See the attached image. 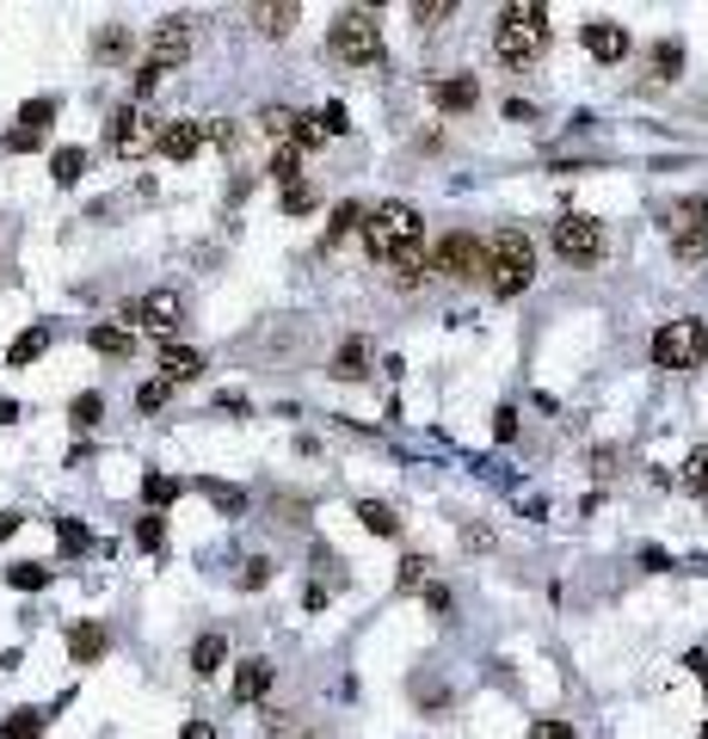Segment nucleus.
Masks as SVG:
<instances>
[{
  "instance_id": "obj_1",
  "label": "nucleus",
  "mask_w": 708,
  "mask_h": 739,
  "mask_svg": "<svg viewBox=\"0 0 708 739\" xmlns=\"http://www.w3.org/2000/svg\"><path fill=\"white\" fill-rule=\"evenodd\" d=\"M364 246H370V259H383V266H395V259H407V253H420V209L401 204V198L376 204L364 216Z\"/></svg>"
},
{
  "instance_id": "obj_2",
  "label": "nucleus",
  "mask_w": 708,
  "mask_h": 739,
  "mask_svg": "<svg viewBox=\"0 0 708 739\" xmlns=\"http://www.w3.org/2000/svg\"><path fill=\"white\" fill-rule=\"evenodd\" d=\"M542 50H549V7H505L499 13V31H493V56L512 62V68H524V62H537Z\"/></svg>"
},
{
  "instance_id": "obj_3",
  "label": "nucleus",
  "mask_w": 708,
  "mask_h": 739,
  "mask_svg": "<svg viewBox=\"0 0 708 739\" xmlns=\"http://www.w3.org/2000/svg\"><path fill=\"white\" fill-rule=\"evenodd\" d=\"M530 278H537V246H530V234H524V228H499L493 246H487V284H493V296H524Z\"/></svg>"
},
{
  "instance_id": "obj_4",
  "label": "nucleus",
  "mask_w": 708,
  "mask_h": 739,
  "mask_svg": "<svg viewBox=\"0 0 708 739\" xmlns=\"http://www.w3.org/2000/svg\"><path fill=\"white\" fill-rule=\"evenodd\" d=\"M708 358V321L684 315V321H666L653 333V364L659 370H696Z\"/></svg>"
},
{
  "instance_id": "obj_5",
  "label": "nucleus",
  "mask_w": 708,
  "mask_h": 739,
  "mask_svg": "<svg viewBox=\"0 0 708 739\" xmlns=\"http://www.w3.org/2000/svg\"><path fill=\"white\" fill-rule=\"evenodd\" d=\"M333 56L351 62V68H370V62H383V31H376V13H364V7H351L339 25H333Z\"/></svg>"
},
{
  "instance_id": "obj_6",
  "label": "nucleus",
  "mask_w": 708,
  "mask_h": 739,
  "mask_svg": "<svg viewBox=\"0 0 708 739\" xmlns=\"http://www.w3.org/2000/svg\"><path fill=\"white\" fill-rule=\"evenodd\" d=\"M425 271H438V278H475V271H487V246H480L468 228H456V234H443V241L425 253Z\"/></svg>"
},
{
  "instance_id": "obj_7",
  "label": "nucleus",
  "mask_w": 708,
  "mask_h": 739,
  "mask_svg": "<svg viewBox=\"0 0 708 739\" xmlns=\"http://www.w3.org/2000/svg\"><path fill=\"white\" fill-rule=\"evenodd\" d=\"M555 253L567 259V266H597L604 259V222L597 216H561L555 222Z\"/></svg>"
},
{
  "instance_id": "obj_8",
  "label": "nucleus",
  "mask_w": 708,
  "mask_h": 739,
  "mask_svg": "<svg viewBox=\"0 0 708 739\" xmlns=\"http://www.w3.org/2000/svg\"><path fill=\"white\" fill-rule=\"evenodd\" d=\"M154 136H160V124H154L149 112H136V105H124V112H112V124H105V149H112L117 161H142V154L154 149Z\"/></svg>"
},
{
  "instance_id": "obj_9",
  "label": "nucleus",
  "mask_w": 708,
  "mask_h": 739,
  "mask_svg": "<svg viewBox=\"0 0 708 739\" xmlns=\"http://www.w3.org/2000/svg\"><path fill=\"white\" fill-rule=\"evenodd\" d=\"M130 321H142L149 333H172V327L185 321V303H179V290H149V296L130 303Z\"/></svg>"
},
{
  "instance_id": "obj_10",
  "label": "nucleus",
  "mask_w": 708,
  "mask_h": 739,
  "mask_svg": "<svg viewBox=\"0 0 708 739\" xmlns=\"http://www.w3.org/2000/svg\"><path fill=\"white\" fill-rule=\"evenodd\" d=\"M185 56H192V25H185V20L154 25V38H149V68H160V75H167L172 62H185Z\"/></svg>"
},
{
  "instance_id": "obj_11",
  "label": "nucleus",
  "mask_w": 708,
  "mask_h": 739,
  "mask_svg": "<svg viewBox=\"0 0 708 739\" xmlns=\"http://www.w3.org/2000/svg\"><path fill=\"white\" fill-rule=\"evenodd\" d=\"M154 149L167 154V161H192V154L204 149V124H192V117H172V124H160Z\"/></svg>"
},
{
  "instance_id": "obj_12",
  "label": "nucleus",
  "mask_w": 708,
  "mask_h": 739,
  "mask_svg": "<svg viewBox=\"0 0 708 739\" xmlns=\"http://www.w3.org/2000/svg\"><path fill=\"white\" fill-rule=\"evenodd\" d=\"M585 50H592L597 62H622L629 56V31H622L616 20H592L585 25Z\"/></svg>"
},
{
  "instance_id": "obj_13",
  "label": "nucleus",
  "mask_w": 708,
  "mask_h": 739,
  "mask_svg": "<svg viewBox=\"0 0 708 739\" xmlns=\"http://www.w3.org/2000/svg\"><path fill=\"white\" fill-rule=\"evenodd\" d=\"M229 690H234V702H259V697L271 690V665H266V660H241V665H234V684H229Z\"/></svg>"
},
{
  "instance_id": "obj_14",
  "label": "nucleus",
  "mask_w": 708,
  "mask_h": 739,
  "mask_svg": "<svg viewBox=\"0 0 708 739\" xmlns=\"http://www.w3.org/2000/svg\"><path fill=\"white\" fill-rule=\"evenodd\" d=\"M229 665V635H197V647H192V672L197 678H216Z\"/></svg>"
},
{
  "instance_id": "obj_15",
  "label": "nucleus",
  "mask_w": 708,
  "mask_h": 739,
  "mask_svg": "<svg viewBox=\"0 0 708 739\" xmlns=\"http://www.w3.org/2000/svg\"><path fill=\"white\" fill-rule=\"evenodd\" d=\"M432 99H438L443 112H475L480 87H475V75H456V80H438V87H432Z\"/></svg>"
},
{
  "instance_id": "obj_16",
  "label": "nucleus",
  "mask_w": 708,
  "mask_h": 739,
  "mask_svg": "<svg viewBox=\"0 0 708 739\" xmlns=\"http://www.w3.org/2000/svg\"><path fill=\"white\" fill-rule=\"evenodd\" d=\"M160 370H167V382H192V377H204V358H197L192 345H160Z\"/></svg>"
},
{
  "instance_id": "obj_17",
  "label": "nucleus",
  "mask_w": 708,
  "mask_h": 739,
  "mask_svg": "<svg viewBox=\"0 0 708 739\" xmlns=\"http://www.w3.org/2000/svg\"><path fill=\"white\" fill-rule=\"evenodd\" d=\"M68 653H75V665H93L99 653H105V628H99V623H75V628H68Z\"/></svg>"
},
{
  "instance_id": "obj_18",
  "label": "nucleus",
  "mask_w": 708,
  "mask_h": 739,
  "mask_svg": "<svg viewBox=\"0 0 708 739\" xmlns=\"http://www.w3.org/2000/svg\"><path fill=\"white\" fill-rule=\"evenodd\" d=\"M87 340H93V352H105V358H130L136 352V333L130 327H112V321H99Z\"/></svg>"
},
{
  "instance_id": "obj_19",
  "label": "nucleus",
  "mask_w": 708,
  "mask_h": 739,
  "mask_svg": "<svg viewBox=\"0 0 708 739\" xmlns=\"http://www.w3.org/2000/svg\"><path fill=\"white\" fill-rule=\"evenodd\" d=\"M333 377H339V382L370 377V345H364V340H345V345H339V358H333Z\"/></svg>"
},
{
  "instance_id": "obj_20",
  "label": "nucleus",
  "mask_w": 708,
  "mask_h": 739,
  "mask_svg": "<svg viewBox=\"0 0 708 739\" xmlns=\"http://www.w3.org/2000/svg\"><path fill=\"white\" fill-rule=\"evenodd\" d=\"M43 352H50V327H31V333H20V340H13L7 364H13V370H25V364H38Z\"/></svg>"
},
{
  "instance_id": "obj_21",
  "label": "nucleus",
  "mask_w": 708,
  "mask_h": 739,
  "mask_svg": "<svg viewBox=\"0 0 708 739\" xmlns=\"http://www.w3.org/2000/svg\"><path fill=\"white\" fill-rule=\"evenodd\" d=\"M179 493H185V481H179V474H142V499H149L154 512H160V506H172V499H179Z\"/></svg>"
},
{
  "instance_id": "obj_22",
  "label": "nucleus",
  "mask_w": 708,
  "mask_h": 739,
  "mask_svg": "<svg viewBox=\"0 0 708 739\" xmlns=\"http://www.w3.org/2000/svg\"><path fill=\"white\" fill-rule=\"evenodd\" d=\"M358 518H364L370 536H401V518H395V506H383V499H364V506H358Z\"/></svg>"
},
{
  "instance_id": "obj_23",
  "label": "nucleus",
  "mask_w": 708,
  "mask_h": 739,
  "mask_svg": "<svg viewBox=\"0 0 708 739\" xmlns=\"http://www.w3.org/2000/svg\"><path fill=\"white\" fill-rule=\"evenodd\" d=\"M259 130H266L278 149H289V136H296V112H289V105H266V112H259Z\"/></svg>"
},
{
  "instance_id": "obj_24",
  "label": "nucleus",
  "mask_w": 708,
  "mask_h": 739,
  "mask_svg": "<svg viewBox=\"0 0 708 739\" xmlns=\"http://www.w3.org/2000/svg\"><path fill=\"white\" fill-rule=\"evenodd\" d=\"M80 173H87V149H56L50 154V179H56V186H80Z\"/></svg>"
},
{
  "instance_id": "obj_25",
  "label": "nucleus",
  "mask_w": 708,
  "mask_h": 739,
  "mask_svg": "<svg viewBox=\"0 0 708 739\" xmlns=\"http://www.w3.org/2000/svg\"><path fill=\"white\" fill-rule=\"evenodd\" d=\"M0 739H43V709H13L0 721Z\"/></svg>"
},
{
  "instance_id": "obj_26",
  "label": "nucleus",
  "mask_w": 708,
  "mask_h": 739,
  "mask_svg": "<svg viewBox=\"0 0 708 739\" xmlns=\"http://www.w3.org/2000/svg\"><path fill=\"white\" fill-rule=\"evenodd\" d=\"M678 487H684V493H708V444H696V450L684 456V469H678Z\"/></svg>"
},
{
  "instance_id": "obj_27",
  "label": "nucleus",
  "mask_w": 708,
  "mask_h": 739,
  "mask_svg": "<svg viewBox=\"0 0 708 739\" xmlns=\"http://www.w3.org/2000/svg\"><path fill=\"white\" fill-rule=\"evenodd\" d=\"M326 142V117L321 112H296V136H289V149L302 154V149H321Z\"/></svg>"
},
{
  "instance_id": "obj_28",
  "label": "nucleus",
  "mask_w": 708,
  "mask_h": 739,
  "mask_svg": "<svg viewBox=\"0 0 708 739\" xmlns=\"http://www.w3.org/2000/svg\"><path fill=\"white\" fill-rule=\"evenodd\" d=\"M671 253H678L684 266H696V259H708V222L684 228V234H671Z\"/></svg>"
},
{
  "instance_id": "obj_29",
  "label": "nucleus",
  "mask_w": 708,
  "mask_h": 739,
  "mask_svg": "<svg viewBox=\"0 0 708 739\" xmlns=\"http://www.w3.org/2000/svg\"><path fill=\"white\" fill-rule=\"evenodd\" d=\"M296 13H302V7H296V0H284V7H259L253 20H259V31H266V38H284L289 25H296Z\"/></svg>"
},
{
  "instance_id": "obj_30",
  "label": "nucleus",
  "mask_w": 708,
  "mask_h": 739,
  "mask_svg": "<svg viewBox=\"0 0 708 739\" xmlns=\"http://www.w3.org/2000/svg\"><path fill=\"white\" fill-rule=\"evenodd\" d=\"M93 56H99V62H117V56H130V31H124V25H105V31H99V38H93Z\"/></svg>"
},
{
  "instance_id": "obj_31",
  "label": "nucleus",
  "mask_w": 708,
  "mask_h": 739,
  "mask_svg": "<svg viewBox=\"0 0 708 739\" xmlns=\"http://www.w3.org/2000/svg\"><path fill=\"white\" fill-rule=\"evenodd\" d=\"M56 543H62V555H87V549H93V536H87L80 518H56Z\"/></svg>"
},
{
  "instance_id": "obj_32",
  "label": "nucleus",
  "mask_w": 708,
  "mask_h": 739,
  "mask_svg": "<svg viewBox=\"0 0 708 739\" xmlns=\"http://www.w3.org/2000/svg\"><path fill=\"white\" fill-rule=\"evenodd\" d=\"M696 222H708V204H703V198H690V204H671V209H666V228H671V234H684V228H696Z\"/></svg>"
},
{
  "instance_id": "obj_33",
  "label": "nucleus",
  "mask_w": 708,
  "mask_h": 739,
  "mask_svg": "<svg viewBox=\"0 0 708 739\" xmlns=\"http://www.w3.org/2000/svg\"><path fill=\"white\" fill-rule=\"evenodd\" d=\"M684 68V43H653V80H678Z\"/></svg>"
},
{
  "instance_id": "obj_34",
  "label": "nucleus",
  "mask_w": 708,
  "mask_h": 739,
  "mask_svg": "<svg viewBox=\"0 0 708 739\" xmlns=\"http://www.w3.org/2000/svg\"><path fill=\"white\" fill-rule=\"evenodd\" d=\"M7 586H20V591H43V586H50V568H38V561H20V568H7Z\"/></svg>"
},
{
  "instance_id": "obj_35",
  "label": "nucleus",
  "mask_w": 708,
  "mask_h": 739,
  "mask_svg": "<svg viewBox=\"0 0 708 739\" xmlns=\"http://www.w3.org/2000/svg\"><path fill=\"white\" fill-rule=\"evenodd\" d=\"M50 117H56V99H31V105L20 112V130L43 136V130H50Z\"/></svg>"
},
{
  "instance_id": "obj_36",
  "label": "nucleus",
  "mask_w": 708,
  "mask_h": 739,
  "mask_svg": "<svg viewBox=\"0 0 708 739\" xmlns=\"http://www.w3.org/2000/svg\"><path fill=\"white\" fill-rule=\"evenodd\" d=\"M204 493L216 499V512H247V493L229 487V481H204Z\"/></svg>"
},
{
  "instance_id": "obj_37",
  "label": "nucleus",
  "mask_w": 708,
  "mask_h": 739,
  "mask_svg": "<svg viewBox=\"0 0 708 739\" xmlns=\"http://www.w3.org/2000/svg\"><path fill=\"white\" fill-rule=\"evenodd\" d=\"M450 13H456L450 0H420V7H413V25H420V31H438V25L450 20Z\"/></svg>"
},
{
  "instance_id": "obj_38",
  "label": "nucleus",
  "mask_w": 708,
  "mask_h": 739,
  "mask_svg": "<svg viewBox=\"0 0 708 739\" xmlns=\"http://www.w3.org/2000/svg\"><path fill=\"white\" fill-rule=\"evenodd\" d=\"M167 395H172V382L154 377V382H142V388H136V407H142V413H160V407H167Z\"/></svg>"
},
{
  "instance_id": "obj_39",
  "label": "nucleus",
  "mask_w": 708,
  "mask_h": 739,
  "mask_svg": "<svg viewBox=\"0 0 708 739\" xmlns=\"http://www.w3.org/2000/svg\"><path fill=\"white\" fill-rule=\"evenodd\" d=\"M358 222H364V209H358V204H339V209H333V222H326V246L345 241V234H351Z\"/></svg>"
},
{
  "instance_id": "obj_40",
  "label": "nucleus",
  "mask_w": 708,
  "mask_h": 739,
  "mask_svg": "<svg viewBox=\"0 0 708 739\" xmlns=\"http://www.w3.org/2000/svg\"><path fill=\"white\" fill-rule=\"evenodd\" d=\"M136 543H142L149 555H160L167 549V524H160V518H142V524H136Z\"/></svg>"
},
{
  "instance_id": "obj_41",
  "label": "nucleus",
  "mask_w": 708,
  "mask_h": 739,
  "mask_svg": "<svg viewBox=\"0 0 708 739\" xmlns=\"http://www.w3.org/2000/svg\"><path fill=\"white\" fill-rule=\"evenodd\" d=\"M266 579H271V561H266V555H253L247 568H241V591H259Z\"/></svg>"
},
{
  "instance_id": "obj_42",
  "label": "nucleus",
  "mask_w": 708,
  "mask_h": 739,
  "mask_svg": "<svg viewBox=\"0 0 708 739\" xmlns=\"http://www.w3.org/2000/svg\"><path fill=\"white\" fill-rule=\"evenodd\" d=\"M425 568H432L425 555H407V561H401V591H420L425 586Z\"/></svg>"
},
{
  "instance_id": "obj_43",
  "label": "nucleus",
  "mask_w": 708,
  "mask_h": 739,
  "mask_svg": "<svg viewBox=\"0 0 708 739\" xmlns=\"http://www.w3.org/2000/svg\"><path fill=\"white\" fill-rule=\"evenodd\" d=\"M271 179H278V186H296V149L271 154Z\"/></svg>"
},
{
  "instance_id": "obj_44",
  "label": "nucleus",
  "mask_w": 708,
  "mask_h": 739,
  "mask_svg": "<svg viewBox=\"0 0 708 739\" xmlns=\"http://www.w3.org/2000/svg\"><path fill=\"white\" fill-rule=\"evenodd\" d=\"M99 407H105V400H99V395H75V407H68V419H75V425H93V419H99Z\"/></svg>"
},
{
  "instance_id": "obj_45",
  "label": "nucleus",
  "mask_w": 708,
  "mask_h": 739,
  "mask_svg": "<svg viewBox=\"0 0 708 739\" xmlns=\"http://www.w3.org/2000/svg\"><path fill=\"white\" fill-rule=\"evenodd\" d=\"M493 437H499V444H512V437H517V407H499V413H493Z\"/></svg>"
},
{
  "instance_id": "obj_46",
  "label": "nucleus",
  "mask_w": 708,
  "mask_h": 739,
  "mask_svg": "<svg viewBox=\"0 0 708 739\" xmlns=\"http://www.w3.org/2000/svg\"><path fill=\"white\" fill-rule=\"evenodd\" d=\"M204 136H210L216 149H234V142H241V124H229V117H222V124H210Z\"/></svg>"
},
{
  "instance_id": "obj_47",
  "label": "nucleus",
  "mask_w": 708,
  "mask_h": 739,
  "mask_svg": "<svg viewBox=\"0 0 708 739\" xmlns=\"http://www.w3.org/2000/svg\"><path fill=\"white\" fill-rule=\"evenodd\" d=\"M31 149H43V136H31V130H7V154H31Z\"/></svg>"
},
{
  "instance_id": "obj_48",
  "label": "nucleus",
  "mask_w": 708,
  "mask_h": 739,
  "mask_svg": "<svg viewBox=\"0 0 708 739\" xmlns=\"http://www.w3.org/2000/svg\"><path fill=\"white\" fill-rule=\"evenodd\" d=\"M284 209H289V216H302V209H314V191H308V186H289V191H284Z\"/></svg>"
},
{
  "instance_id": "obj_49",
  "label": "nucleus",
  "mask_w": 708,
  "mask_h": 739,
  "mask_svg": "<svg viewBox=\"0 0 708 739\" xmlns=\"http://www.w3.org/2000/svg\"><path fill=\"white\" fill-rule=\"evenodd\" d=\"M530 739H574V727H567V721H537Z\"/></svg>"
},
{
  "instance_id": "obj_50",
  "label": "nucleus",
  "mask_w": 708,
  "mask_h": 739,
  "mask_svg": "<svg viewBox=\"0 0 708 739\" xmlns=\"http://www.w3.org/2000/svg\"><path fill=\"white\" fill-rule=\"evenodd\" d=\"M154 87H160V68H149V62H142V68H136V99H149Z\"/></svg>"
},
{
  "instance_id": "obj_51",
  "label": "nucleus",
  "mask_w": 708,
  "mask_h": 739,
  "mask_svg": "<svg viewBox=\"0 0 708 739\" xmlns=\"http://www.w3.org/2000/svg\"><path fill=\"white\" fill-rule=\"evenodd\" d=\"M321 117H326V136H345L351 124H345V105H321Z\"/></svg>"
},
{
  "instance_id": "obj_52",
  "label": "nucleus",
  "mask_w": 708,
  "mask_h": 739,
  "mask_svg": "<svg viewBox=\"0 0 708 739\" xmlns=\"http://www.w3.org/2000/svg\"><path fill=\"white\" fill-rule=\"evenodd\" d=\"M271 739H314V734H302V727H289V721H271Z\"/></svg>"
},
{
  "instance_id": "obj_53",
  "label": "nucleus",
  "mask_w": 708,
  "mask_h": 739,
  "mask_svg": "<svg viewBox=\"0 0 708 739\" xmlns=\"http://www.w3.org/2000/svg\"><path fill=\"white\" fill-rule=\"evenodd\" d=\"M179 739H216V727H210V721H185V734H179Z\"/></svg>"
},
{
  "instance_id": "obj_54",
  "label": "nucleus",
  "mask_w": 708,
  "mask_h": 739,
  "mask_svg": "<svg viewBox=\"0 0 708 739\" xmlns=\"http://www.w3.org/2000/svg\"><path fill=\"white\" fill-rule=\"evenodd\" d=\"M20 524H25L20 512H0V536H13V531H20Z\"/></svg>"
},
{
  "instance_id": "obj_55",
  "label": "nucleus",
  "mask_w": 708,
  "mask_h": 739,
  "mask_svg": "<svg viewBox=\"0 0 708 739\" xmlns=\"http://www.w3.org/2000/svg\"><path fill=\"white\" fill-rule=\"evenodd\" d=\"M703 684H708V665H703Z\"/></svg>"
}]
</instances>
